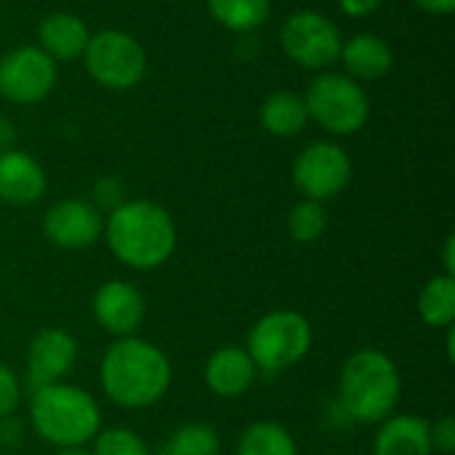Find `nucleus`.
<instances>
[{"label": "nucleus", "instance_id": "nucleus-1", "mask_svg": "<svg viewBox=\"0 0 455 455\" xmlns=\"http://www.w3.org/2000/svg\"><path fill=\"white\" fill-rule=\"evenodd\" d=\"M171 387V363L155 344L125 336L101 360V389L123 408H149Z\"/></svg>", "mask_w": 455, "mask_h": 455}, {"label": "nucleus", "instance_id": "nucleus-2", "mask_svg": "<svg viewBox=\"0 0 455 455\" xmlns=\"http://www.w3.org/2000/svg\"><path fill=\"white\" fill-rule=\"evenodd\" d=\"M107 245L125 267L147 272L163 267L176 248L171 213L152 200L123 203L104 221Z\"/></svg>", "mask_w": 455, "mask_h": 455}, {"label": "nucleus", "instance_id": "nucleus-3", "mask_svg": "<svg viewBox=\"0 0 455 455\" xmlns=\"http://www.w3.org/2000/svg\"><path fill=\"white\" fill-rule=\"evenodd\" d=\"M400 371L379 349L355 352L339 376V400L349 419L360 424H379L389 419L400 400Z\"/></svg>", "mask_w": 455, "mask_h": 455}, {"label": "nucleus", "instance_id": "nucleus-4", "mask_svg": "<svg viewBox=\"0 0 455 455\" xmlns=\"http://www.w3.org/2000/svg\"><path fill=\"white\" fill-rule=\"evenodd\" d=\"M29 413L35 432L56 448H80L93 440L101 427L96 400L69 384H48L35 389Z\"/></svg>", "mask_w": 455, "mask_h": 455}, {"label": "nucleus", "instance_id": "nucleus-5", "mask_svg": "<svg viewBox=\"0 0 455 455\" xmlns=\"http://www.w3.org/2000/svg\"><path fill=\"white\" fill-rule=\"evenodd\" d=\"M312 347V325L293 309L264 315L248 333V355L256 368L277 373L307 357Z\"/></svg>", "mask_w": 455, "mask_h": 455}, {"label": "nucleus", "instance_id": "nucleus-6", "mask_svg": "<svg viewBox=\"0 0 455 455\" xmlns=\"http://www.w3.org/2000/svg\"><path fill=\"white\" fill-rule=\"evenodd\" d=\"M307 115L331 133H357L371 117V101L352 77L320 75L307 88Z\"/></svg>", "mask_w": 455, "mask_h": 455}, {"label": "nucleus", "instance_id": "nucleus-7", "mask_svg": "<svg viewBox=\"0 0 455 455\" xmlns=\"http://www.w3.org/2000/svg\"><path fill=\"white\" fill-rule=\"evenodd\" d=\"M85 69L96 83L112 91L133 88L147 69V56L139 40L120 29H104L88 40L83 53Z\"/></svg>", "mask_w": 455, "mask_h": 455}, {"label": "nucleus", "instance_id": "nucleus-8", "mask_svg": "<svg viewBox=\"0 0 455 455\" xmlns=\"http://www.w3.org/2000/svg\"><path fill=\"white\" fill-rule=\"evenodd\" d=\"M341 45L339 27L317 11H299L283 27L285 53L307 69L331 67L341 56Z\"/></svg>", "mask_w": 455, "mask_h": 455}, {"label": "nucleus", "instance_id": "nucleus-9", "mask_svg": "<svg viewBox=\"0 0 455 455\" xmlns=\"http://www.w3.org/2000/svg\"><path fill=\"white\" fill-rule=\"evenodd\" d=\"M352 176V160L339 144L317 141L307 147L293 163V184L304 200H331L336 197Z\"/></svg>", "mask_w": 455, "mask_h": 455}, {"label": "nucleus", "instance_id": "nucleus-10", "mask_svg": "<svg viewBox=\"0 0 455 455\" xmlns=\"http://www.w3.org/2000/svg\"><path fill=\"white\" fill-rule=\"evenodd\" d=\"M56 85V61L43 48H16L0 59V93L13 104H37Z\"/></svg>", "mask_w": 455, "mask_h": 455}, {"label": "nucleus", "instance_id": "nucleus-11", "mask_svg": "<svg viewBox=\"0 0 455 455\" xmlns=\"http://www.w3.org/2000/svg\"><path fill=\"white\" fill-rule=\"evenodd\" d=\"M43 232L53 245L80 251L96 243V237L104 232V219L85 200H61L45 213Z\"/></svg>", "mask_w": 455, "mask_h": 455}, {"label": "nucleus", "instance_id": "nucleus-12", "mask_svg": "<svg viewBox=\"0 0 455 455\" xmlns=\"http://www.w3.org/2000/svg\"><path fill=\"white\" fill-rule=\"evenodd\" d=\"M75 360H77L75 339L61 328H45L29 341L27 384L32 387V392L48 384H59V379L69 373Z\"/></svg>", "mask_w": 455, "mask_h": 455}, {"label": "nucleus", "instance_id": "nucleus-13", "mask_svg": "<svg viewBox=\"0 0 455 455\" xmlns=\"http://www.w3.org/2000/svg\"><path fill=\"white\" fill-rule=\"evenodd\" d=\"M93 317L112 336H133L144 320V299L136 285L125 280H109L93 296Z\"/></svg>", "mask_w": 455, "mask_h": 455}, {"label": "nucleus", "instance_id": "nucleus-14", "mask_svg": "<svg viewBox=\"0 0 455 455\" xmlns=\"http://www.w3.org/2000/svg\"><path fill=\"white\" fill-rule=\"evenodd\" d=\"M45 192V173L35 157L19 149L0 152V200L11 205H32Z\"/></svg>", "mask_w": 455, "mask_h": 455}, {"label": "nucleus", "instance_id": "nucleus-15", "mask_svg": "<svg viewBox=\"0 0 455 455\" xmlns=\"http://www.w3.org/2000/svg\"><path fill=\"white\" fill-rule=\"evenodd\" d=\"M256 365L251 355L240 347H224L211 355L205 363V384L216 397L232 400L245 395L253 387L256 379Z\"/></svg>", "mask_w": 455, "mask_h": 455}, {"label": "nucleus", "instance_id": "nucleus-16", "mask_svg": "<svg viewBox=\"0 0 455 455\" xmlns=\"http://www.w3.org/2000/svg\"><path fill=\"white\" fill-rule=\"evenodd\" d=\"M432 427L419 416H392L376 435V455H432Z\"/></svg>", "mask_w": 455, "mask_h": 455}, {"label": "nucleus", "instance_id": "nucleus-17", "mask_svg": "<svg viewBox=\"0 0 455 455\" xmlns=\"http://www.w3.org/2000/svg\"><path fill=\"white\" fill-rule=\"evenodd\" d=\"M91 32L75 13H51L40 24V48L53 61H72L85 53Z\"/></svg>", "mask_w": 455, "mask_h": 455}, {"label": "nucleus", "instance_id": "nucleus-18", "mask_svg": "<svg viewBox=\"0 0 455 455\" xmlns=\"http://www.w3.org/2000/svg\"><path fill=\"white\" fill-rule=\"evenodd\" d=\"M339 59L344 61L349 75H355L360 80H379L395 64L392 48L379 35H355L349 43L341 45Z\"/></svg>", "mask_w": 455, "mask_h": 455}, {"label": "nucleus", "instance_id": "nucleus-19", "mask_svg": "<svg viewBox=\"0 0 455 455\" xmlns=\"http://www.w3.org/2000/svg\"><path fill=\"white\" fill-rule=\"evenodd\" d=\"M307 120H309V115H307L304 99L291 91L272 93L261 107L264 131H269L272 136H280V139H291V136L301 133Z\"/></svg>", "mask_w": 455, "mask_h": 455}, {"label": "nucleus", "instance_id": "nucleus-20", "mask_svg": "<svg viewBox=\"0 0 455 455\" xmlns=\"http://www.w3.org/2000/svg\"><path fill=\"white\" fill-rule=\"evenodd\" d=\"M419 315L432 328H451L455 320V277H432L419 296Z\"/></svg>", "mask_w": 455, "mask_h": 455}, {"label": "nucleus", "instance_id": "nucleus-21", "mask_svg": "<svg viewBox=\"0 0 455 455\" xmlns=\"http://www.w3.org/2000/svg\"><path fill=\"white\" fill-rule=\"evenodd\" d=\"M237 455H296V443L285 427L275 421H256L243 432Z\"/></svg>", "mask_w": 455, "mask_h": 455}, {"label": "nucleus", "instance_id": "nucleus-22", "mask_svg": "<svg viewBox=\"0 0 455 455\" xmlns=\"http://www.w3.org/2000/svg\"><path fill=\"white\" fill-rule=\"evenodd\" d=\"M208 8L232 32H251L269 16V0H208Z\"/></svg>", "mask_w": 455, "mask_h": 455}, {"label": "nucleus", "instance_id": "nucleus-23", "mask_svg": "<svg viewBox=\"0 0 455 455\" xmlns=\"http://www.w3.org/2000/svg\"><path fill=\"white\" fill-rule=\"evenodd\" d=\"M163 455H219V435L208 424H187L168 437Z\"/></svg>", "mask_w": 455, "mask_h": 455}, {"label": "nucleus", "instance_id": "nucleus-24", "mask_svg": "<svg viewBox=\"0 0 455 455\" xmlns=\"http://www.w3.org/2000/svg\"><path fill=\"white\" fill-rule=\"evenodd\" d=\"M325 227H328V216H325L323 203H317V200H301V203H296L293 211H291V216H288V232H291V237L299 245L317 243L323 237Z\"/></svg>", "mask_w": 455, "mask_h": 455}, {"label": "nucleus", "instance_id": "nucleus-25", "mask_svg": "<svg viewBox=\"0 0 455 455\" xmlns=\"http://www.w3.org/2000/svg\"><path fill=\"white\" fill-rule=\"evenodd\" d=\"M91 455H149V451L136 432L115 427V429L96 435V445Z\"/></svg>", "mask_w": 455, "mask_h": 455}, {"label": "nucleus", "instance_id": "nucleus-26", "mask_svg": "<svg viewBox=\"0 0 455 455\" xmlns=\"http://www.w3.org/2000/svg\"><path fill=\"white\" fill-rule=\"evenodd\" d=\"M123 195H125V189H123V184L117 181V179H101L96 187H93V208L101 213V211H115V208H120L125 200H123Z\"/></svg>", "mask_w": 455, "mask_h": 455}, {"label": "nucleus", "instance_id": "nucleus-27", "mask_svg": "<svg viewBox=\"0 0 455 455\" xmlns=\"http://www.w3.org/2000/svg\"><path fill=\"white\" fill-rule=\"evenodd\" d=\"M19 400H21L19 379L13 376V371H8L5 365H0V419L11 416L16 411Z\"/></svg>", "mask_w": 455, "mask_h": 455}, {"label": "nucleus", "instance_id": "nucleus-28", "mask_svg": "<svg viewBox=\"0 0 455 455\" xmlns=\"http://www.w3.org/2000/svg\"><path fill=\"white\" fill-rule=\"evenodd\" d=\"M432 448L443 455H451L455 451V419L445 416L443 421L435 424L432 429Z\"/></svg>", "mask_w": 455, "mask_h": 455}, {"label": "nucleus", "instance_id": "nucleus-29", "mask_svg": "<svg viewBox=\"0 0 455 455\" xmlns=\"http://www.w3.org/2000/svg\"><path fill=\"white\" fill-rule=\"evenodd\" d=\"M381 5V0H341V11L349 16H368Z\"/></svg>", "mask_w": 455, "mask_h": 455}, {"label": "nucleus", "instance_id": "nucleus-30", "mask_svg": "<svg viewBox=\"0 0 455 455\" xmlns=\"http://www.w3.org/2000/svg\"><path fill=\"white\" fill-rule=\"evenodd\" d=\"M13 141H16V128H13V123H11L5 115H0V152L11 149Z\"/></svg>", "mask_w": 455, "mask_h": 455}, {"label": "nucleus", "instance_id": "nucleus-31", "mask_svg": "<svg viewBox=\"0 0 455 455\" xmlns=\"http://www.w3.org/2000/svg\"><path fill=\"white\" fill-rule=\"evenodd\" d=\"M416 3L429 13H451L455 8V0H416Z\"/></svg>", "mask_w": 455, "mask_h": 455}, {"label": "nucleus", "instance_id": "nucleus-32", "mask_svg": "<svg viewBox=\"0 0 455 455\" xmlns=\"http://www.w3.org/2000/svg\"><path fill=\"white\" fill-rule=\"evenodd\" d=\"M445 275L455 277V235H448L445 240Z\"/></svg>", "mask_w": 455, "mask_h": 455}, {"label": "nucleus", "instance_id": "nucleus-33", "mask_svg": "<svg viewBox=\"0 0 455 455\" xmlns=\"http://www.w3.org/2000/svg\"><path fill=\"white\" fill-rule=\"evenodd\" d=\"M445 347H448V360L453 363L455 360V336H453V328H448V341H445Z\"/></svg>", "mask_w": 455, "mask_h": 455}, {"label": "nucleus", "instance_id": "nucleus-34", "mask_svg": "<svg viewBox=\"0 0 455 455\" xmlns=\"http://www.w3.org/2000/svg\"><path fill=\"white\" fill-rule=\"evenodd\" d=\"M56 455H91L88 451H83V448H61Z\"/></svg>", "mask_w": 455, "mask_h": 455}]
</instances>
